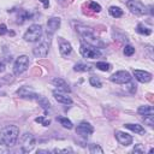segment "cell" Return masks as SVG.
<instances>
[{
	"label": "cell",
	"instance_id": "1",
	"mask_svg": "<svg viewBox=\"0 0 154 154\" xmlns=\"http://www.w3.org/2000/svg\"><path fill=\"white\" fill-rule=\"evenodd\" d=\"M76 30L78 31V34L82 36V38L84 40L85 43L93 46V47H96V48H105L106 47V43L100 38L97 37L91 30L90 28H85V26H82V25H78L76 26Z\"/></svg>",
	"mask_w": 154,
	"mask_h": 154
},
{
	"label": "cell",
	"instance_id": "2",
	"mask_svg": "<svg viewBox=\"0 0 154 154\" xmlns=\"http://www.w3.org/2000/svg\"><path fill=\"white\" fill-rule=\"evenodd\" d=\"M19 137V128L17 125H7L0 131V140L7 146L13 147Z\"/></svg>",
	"mask_w": 154,
	"mask_h": 154
},
{
	"label": "cell",
	"instance_id": "3",
	"mask_svg": "<svg viewBox=\"0 0 154 154\" xmlns=\"http://www.w3.org/2000/svg\"><path fill=\"white\" fill-rule=\"evenodd\" d=\"M41 36H42V26L40 24H32L26 29V31L23 35V38L26 42H36L41 38Z\"/></svg>",
	"mask_w": 154,
	"mask_h": 154
},
{
	"label": "cell",
	"instance_id": "4",
	"mask_svg": "<svg viewBox=\"0 0 154 154\" xmlns=\"http://www.w3.org/2000/svg\"><path fill=\"white\" fill-rule=\"evenodd\" d=\"M79 53L83 58H87V59H96V58H100L101 57V52L99 48L96 47H93L88 43H82L81 47H79Z\"/></svg>",
	"mask_w": 154,
	"mask_h": 154
},
{
	"label": "cell",
	"instance_id": "5",
	"mask_svg": "<svg viewBox=\"0 0 154 154\" xmlns=\"http://www.w3.org/2000/svg\"><path fill=\"white\" fill-rule=\"evenodd\" d=\"M36 144V138L34 137L32 134L30 132H25L22 135L20 138V149L23 153H29L35 148Z\"/></svg>",
	"mask_w": 154,
	"mask_h": 154
},
{
	"label": "cell",
	"instance_id": "6",
	"mask_svg": "<svg viewBox=\"0 0 154 154\" xmlns=\"http://www.w3.org/2000/svg\"><path fill=\"white\" fill-rule=\"evenodd\" d=\"M29 67V57L26 55H19L13 64V73L16 76L22 75L23 72H25Z\"/></svg>",
	"mask_w": 154,
	"mask_h": 154
},
{
	"label": "cell",
	"instance_id": "7",
	"mask_svg": "<svg viewBox=\"0 0 154 154\" xmlns=\"http://www.w3.org/2000/svg\"><path fill=\"white\" fill-rule=\"evenodd\" d=\"M131 75L128 72V71H124V70H119V71H116L114 73L111 75L109 77V81L116 83V84H125L128 83L129 81H131Z\"/></svg>",
	"mask_w": 154,
	"mask_h": 154
},
{
	"label": "cell",
	"instance_id": "8",
	"mask_svg": "<svg viewBox=\"0 0 154 154\" xmlns=\"http://www.w3.org/2000/svg\"><path fill=\"white\" fill-rule=\"evenodd\" d=\"M126 6L132 13H135L137 16H143V14L147 13V7L137 0H129L126 2Z\"/></svg>",
	"mask_w": 154,
	"mask_h": 154
},
{
	"label": "cell",
	"instance_id": "9",
	"mask_svg": "<svg viewBox=\"0 0 154 154\" xmlns=\"http://www.w3.org/2000/svg\"><path fill=\"white\" fill-rule=\"evenodd\" d=\"M49 52V43L47 41H41L37 46L32 48V54L36 58H46Z\"/></svg>",
	"mask_w": 154,
	"mask_h": 154
},
{
	"label": "cell",
	"instance_id": "10",
	"mask_svg": "<svg viewBox=\"0 0 154 154\" xmlns=\"http://www.w3.org/2000/svg\"><path fill=\"white\" fill-rule=\"evenodd\" d=\"M60 23H61V19L59 17H52L47 20V24H46V31H47V35L48 36H53L57 30L60 28Z\"/></svg>",
	"mask_w": 154,
	"mask_h": 154
},
{
	"label": "cell",
	"instance_id": "11",
	"mask_svg": "<svg viewBox=\"0 0 154 154\" xmlns=\"http://www.w3.org/2000/svg\"><path fill=\"white\" fill-rule=\"evenodd\" d=\"M76 132L79 135V136H82V137H88V136H90L93 132H94V128H93V125L90 124V123H88V122H81L78 125H77V128H76Z\"/></svg>",
	"mask_w": 154,
	"mask_h": 154
},
{
	"label": "cell",
	"instance_id": "12",
	"mask_svg": "<svg viewBox=\"0 0 154 154\" xmlns=\"http://www.w3.org/2000/svg\"><path fill=\"white\" fill-rule=\"evenodd\" d=\"M116 136V140L119 142V144L124 146V147H128L130 144H132V136L129 135L128 132H124V131H116L114 134Z\"/></svg>",
	"mask_w": 154,
	"mask_h": 154
},
{
	"label": "cell",
	"instance_id": "13",
	"mask_svg": "<svg viewBox=\"0 0 154 154\" xmlns=\"http://www.w3.org/2000/svg\"><path fill=\"white\" fill-rule=\"evenodd\" d=\"M17 95H18L19 97H22V99H35V100H36V97L38 96L30 87H26V85L19 88V89L17 90Z\"/></svg>",
	"mask_w": 154,
	"mask_h": 154
},
{
	"label": "cell",
	"instance_id": "14",
	"mask_svg": "<svg viewBox=\"0 0 154 154\" xmlns=\"http://www.w3.org/2000/svg\"><path fill=\"white\" fill-rule=\"evenodd\" d=\"M134 76L140 83H148L152 81V73L144 70H134Z\"/></svg>",
	"mask_w": 154,
	"mask_h": 154
},
{
	"label": "cell",
	"instance_id": "15",
	"mask_svg": "<svg viewBox=\"0 0 154 154\" xmlns=\"http://www.w3.org/2000/svg\"><path fill=\"white\" fill-rule=\"evenodd\" d=\"M58 41H59V52L61 53V55H64V57L70 55L71 52H72V46H71V43H70L69 41L64 40L63 37H59Z\"/></svg>",
	"mask_w": 154,
	"mask_h": 154
},
{
	"label": "cell",
	"instance_id": "16",
	"mask_svg": "<svg viewBox=\"0 0 154 154\" xmlns=\"http://www.w3.org/2000/svg\"><path fill=\"white\" fill-rule=\"evenodd\" d=\"M53 96H54V99L58 101V102H60V103H63V105H71L72 103V99L67 95V93H64V91H57V90H54L53 91Z\"/></svg>",
	"mask_w": 154,
	"mask_h": 154
},
{
	"label": "cell",
	"instance_id": "17",
	"mask_svg": "<svg viewBox=\"0 0 154 154\" xmlns=\"http://www.w3.org/2000/svg\"><path fill=\"white\" fill-rule=\"evenodd\" d=\"M52 83L53 85L59 90V91H64V93H70L71 91V88L69 87V84L63 79V78H53L52 79Z\"/></svg>",
	"mask_w": 154,
	"mask_h": 154
},
{
	"label": "cell",
	"instance_id": "18",
	"mask_svg": "<svg viewBox=\"0 0 154 154\" xmlns=\"http://www.w3.org/2000/svg\"><path fill=\"white\" fill-rule=\"evenodd\" d=\"M124 126H125V129H128V130H130V131H132V132H135V134H138V135H143V134L146 132L144 128H143L142 125H140V124L126 123V124H124Z\"/></svg>",
	"mask_w": 154,
	"mask_h": 154
},
{
	"label": "cell",
	"instance_id": "19",
	"mask_svg": "<svg viewBox=\"0 0 154 154\" xmlns=\"http://www.w3.org/2000/svg\"><path fill=\"white\" fill-rule=\"evenodd\" d=\"M57 122H59L60 123V125L63 126V128H65V129H72L73 128V124H72V122L67 118V117H57Z\"/></svg>",
	"mask_w": 154,
	"mask_h": 154
},
{
	"label": "cell",
	"instance_id": "20",
	"mask_svg": "<svg viewBox=\"0 0 154 154\" xmlns=\"http://www.w3.org/2000/svg\"><path fill=\"white\" fill-rule=\"evenodd\" d=\"M137 112L141 114V116H146V114H154V108L149 105H143V106H140Z\"/></svg>",
	"mask_w": 154,
	"mask_h": 154
},
{
	"label": "cell",
	"instance_id": "21",
	"mask_svg": "<svg viewBox=\"0 0 154 154\" xmlns=\"http://www.w3.org/2000/svg\"><path fill=\"white\" fill-rule=\"evenodd\" d=\"M108 13L114 18H119V17L123 16V10L120 7H118V6H111L108 8Z\"/></svg>",
	"mask_w": 154,
	"mask_h": 154
},
{
	"label": "cell",
	"instance_id": "22",
	"mask_svg": "<svg viewBox=\"0 0 154 154\" xmlns=\"http://www.w3.org/2000/svg\"><path fill=\"white\" fill-rule=\"evenodd\" d=\"M73 70H75L76 72H87V71H90V70H91V66L88 65V64L77 63V64L73 66Z\"/></svg>",
	"mask_w": 154,
	"mask_h": 154
},
{
	"label": "cell",
	"instance_id": "23",
	"mask_svg": "<svg viewBox=\"0 0 154 154\" xmlns=\"http://www.w3.org/2000/svg\"><path fill=\"white\" fill-rule=\"evenodd\" d=\"M32 17V13L31 12H29V11H22L19 14H18V23H24L25 20H28V19H30Z\"/></svg>",
	"mask_w": 154,
	"mask_h": 154
},
{
	"label": "cell",
	"instance_id": "24",
	"mask_svg": "<svg viewBox=\"0 0 154 154\" xmlns=\"http://www.w3.org/2000/svg\"><path fill=\"white\" fill-rule=\"evenodd\" d=\"M136 31H137L138 34L146 35V36H148V35L152 34V30H150L149 28H147L146 25H143V24H138V25L136 26Z\"/></svg>",
	"mask_w": 154,
	"mask_h": 154
},
{
	"label": "cell",
	"instance_id": "25",
	"mask_svg": "<svg viewBox=\"0 0 154 154\" xmlns=\"http://www.w3.org/2000/svg\"><path fill=\"white\" fill-rule=\"evenodd\" d=\"M36 101L42 106V108H45V109H48V108H51V103H49V101H48V99H46L45 96H41V95H38L37 97H36Z\"/></svg>",
	"mask_w": 154,
	"mask_h": 154
},
{
	"label": "cell",
	"instance_id": "26",
	"mask_svg": "<svg viewBox=\"0 0 154 154\" xmlns=\"http://www.w3.org/2000/svg\"><path fill=\"white\" fill-rule=\"evenodd\" d=\"M95 67L96 69H99L100 71H109L111 70V64H108V63H106V61H97L96 64H95Z\"/></svg>",
	"mask_w": 154,
	"mask_h": 154
},
{
	"label": "cell",
	"instance_id": "27",
	"mask_svg": "<svg viewBox=\"0 0 154 154\" xmlns=\"http://www.w3.org/2000/svg\"><path fill=\"white\" fill-rule=\"evenodd\" d=\"M89 83H90V85H93V87H95V88H101V87H102V83H101L100 78L96 77V76L89 77Z\"/></svg>",
	"mask_w": 154,
	"mask_h": 154
},
{
	"label": "cell",
	"instance_id": "28",
	"mask_svg": "<svg viewBox=\"0 0 154 154\" xmlns=\"http://www.w3.org/2000/svg\"><path fill=\"white\" fill-rule=\"evenodd\" d=\"M89 152L91 153V154H102L103 153V149L99 146V144H90L89 146Z\"/></svg>",
	"mask_w": 154,
	"mask_h": 154
},
{
	"label": "cell",
	"instance_id": "29",
	"mask_svg": "<svg viewBox=\"0 0 154 154\" xmlns=\"http://www.w3.org/2000/svg\"><path fill=\"white\" fill-rule=\"evenodd\" d=\"M143 122H144L146 125L152 128L154 125V114H146V116H143Z\"/></svg>",
	"mask_w": 154,
	"mask_h": 154
},
{
	"label": "cell",
	"instance_id": "30",
	"mask_svg": "<svg viewBox=\"0 0 154 154\" xmlns=\"http://www.w3.org/2000/svg\"><path fill=\"white\" fill-rule=\"evenodd\" d=\"M123 53H124V55H126V57H131V55L135 53V48H134L132 46L128 45V46H125V47H124Z\"/></svg>",
	"mask_w": 154,
	"mask_h": 154
},
{
	"label": "cell",
	"instance_id": "31",
	"mask_svg": "<svg viewBox=\"0 0 154 154\" xmlns=\"http://www.w3.org/2000/svg\"><path fill=\"white\" fill-rule=\"evenodd\" d=\"M35 122L36 123H40L43 126H48L51 124V119H46L45 117H37V118H35Z\"/></svg>",
	"mask_w": 154,
	"mask_h": 154
},
{
	"label": "cell",
	"instance_id": "32",
	"mask_svg": "<svg viewBox=\"0 0 154 154\" xmlns=\"http://www.w3.org/2000/svg\"><path fill=\"white\" fill-rule=\"evenodd\" d=\"M132 153H134V154H143V153H144L143 146H142L141 143L135 144V147H134V149H132Z\"/></svg>",
	"mask_w": 154,
	"mask_h": 154
},
{
	"label": "cell",
	"instance_id": "33",
	"mask_svg": "<svg viewBox=\"0 0 154 154\" xmlns=\"http://www.w3.org/2000/svg\"><path fill=\"white\" fill-rule=\"evenodd\" d=\"M89 8L95 11V12H100L101 11V6L97 4V2H94V1H90L89 2Z\"/></svg>",
	"mask_w": 154,
	"mask_h": 154
},
{
	"label": "cell",
	"instance_id": "34",
	"mask_svg": "<svg viewBox=\"0 0 154 154\" xmlns=\"http://www.w3.org/2000/svg\"><path fill=\"white\" fill-rule=\"evenodd\" d=\"M130 82H131V81H129L128 83H125V87H126V89L130 90L131 93H135V91H136V85H134V84L130 83Z\"/></svg>",
	"mask_w": 154,
	"mask_h": 154
},
{
	"label": "cell",
	"instance_id": "35",
	"mask_svg": "<svg viewBox=\"0 0 154 154\" xmlns=\"http://www.w3.org/2000/svg\"><path fill=\"white\" fill-rule=\"evenodd\" d=\"M54 153H72L71 148H64V149H54Z\"/></svg>",
	"mask_w": 154,
	"mask_h": 154
},
{
	"label": "cell",
	"instance_id": "36",
	"mask_svg": "<svg viewBox=\"0 0 154 154\" xmlns=\"http://www.w3.org/2000/svg\"><path fill=\"white\" fill-rule=\"evenodd\" d=\"M0 153H7V146L0 140Z\"/></svg>",
	"mask_w": 154,
	"mask_h": 154
},
{
	"label": "cell",
	"instance_id": "37",
	"mask_svg": "<svg viewBox=\"0 0 154 154\" xmlns=\"http://www.w3.org/2000/svg\"><path fill=\"white\" fill-rule=\"evenodd\" d=\"M7 34V26L5 24H0V35Z\"/></svg>",
	"mask_w": 154,
	"mask_h": 154
},
{
	"label": "cell",
	"instance_id": "38",
	"mask_svg": "<svg viewBox=\"0 0 154 154\" xmlns=\"http://www.w3.org/2000/svg\"><path fill=\"white\" fill-rule=\"evenodd\" d=\"M38 1L42 2L45 7H48V6H49V1H48V0H38Z\"/></svg>",
	"mask_w": 154,
	"mask_h": 154
},
{
	"label": "cell",
	"instance_id": "39",
	"mask_svg": "<svg viewBox=\"0 0 154 154\" xmlns=\"http://www.w3.org/2000/svg\"><path fill=\"white\" fill-rule=\"evenodd\" d=\"M4 71H5V64L0 61V72H4Z\"/></svg>",
	"mask_w": 154,
	"mask_h": 154
},
{
	"label": "cell",
	"instance_id": "40",
	"mask_svg": "<svg viewBox=\"0 0 154 154\" xmlns=\"http://www.w3.org/2000/svg\"><path fill=\"white\" fill-rule=\"evenodd\" d=\"M38 153H49V152H48V150H42V149H38V150H37V154H38Z\"/></svg>",
	"mask_w": 154,
	"mask_h": 154
}]
</instances>
